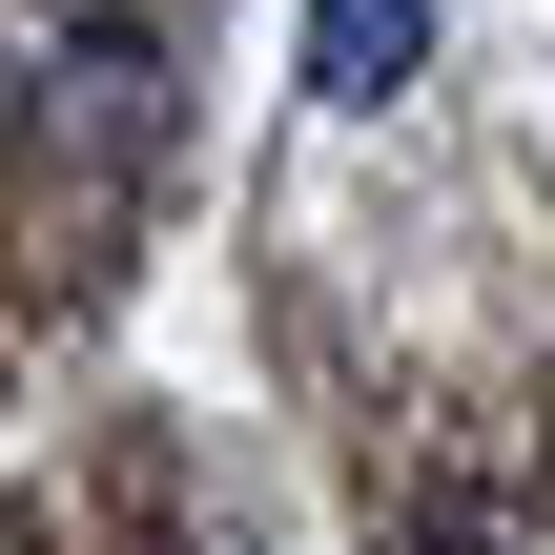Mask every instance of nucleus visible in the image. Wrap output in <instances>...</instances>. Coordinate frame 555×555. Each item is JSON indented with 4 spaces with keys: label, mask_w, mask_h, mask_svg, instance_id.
<instances>
[{
    "label": "nucleus",
    "mask_w": 555,
    "mask_h": 555,
    "mask_svg": "<svg viewBox=\"0 0 555 555\" xmlns=\"http://www.w3.org/2000/svg\"><path fill=\"white\" fill-rule=\"evenodd\" d=\"M412 62H433V0H309V103L330 124H371Z\"/></svg>",
    "instance_id": "1"
},
{
    "label": "nucleus",
    "mask_w": 555,
    "mask_h": 555,
    "mask_svg": "<svg viewBox=\"0 0 555 555\" xmlns=\"http://www.w3.org/2000/svg\"><path fill=\"white\" fill-rule=\"evenodd\" d=\"M453 555H474V535H453Z\"/></svg>",
    "instance_id": "2"
}]
</instances>
